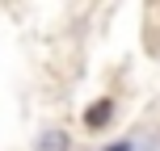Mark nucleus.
Instances as JSON below:
<instances>
[{
  "instance_id": "nucleus-1",
  "label": "nucleus",
  "mask_w": 160,
  "mask_h": 151,
  "mask_svg": "<svg viewBox=\"0 0 160 151\" xmlns=\"http://www.w3.org/2000/svg\"><path fill=\"white\" fill-rule=\"evenodd\" d=\"M110 113H114V105H110V101H97L93 109L84 113V126H88V130H101L105 122H110Z\"/></svg>"
},
{
  "instance_id": "nucleus-2",
  "label": "nucleus",
  "mask_w": 160,
  "mask_h": 151,
  "mask_svg": "<svg viewBox=\"0 0 160 151\" xmlns=\"http://www.w3.org/2000/svg\"><path fill=\"white\" fill-rule=\"evenodd\" d=\"M38 151H72V139H68L63 130H47V134L38 139Z\"/></svg>"
},
{
  "instance_id": "nucleus-3",
  "label": "nucleus",
  "mask_w": 160,
  "mask_h": 151,
  "mask_svg": "<svg viewBox=\"0 0 160 151\" xmlns=\"http://www.w3.org/2000/svg\"><path fill=\"white\" fill-rule=\"evenodd\" d=\"M105 151H131V143H114V147H105Z\"/></svg>"
}]
</instances>
